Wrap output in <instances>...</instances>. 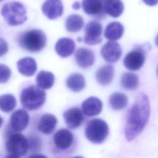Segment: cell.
Here are the masks:
<instances>
[{
	"label": "cell",
	"mask_w": 158,
	"mask_h": 158,
	"mask_svg": "<svg viewBox=\"0 0 158 158\" xmlns=\"http://www.w3.org/2000/svg\"><path fill=\"white\" fill-rule=\"evenodd\" d=\"M149 98L144 93H141L128 112L125 127V135L128 141H132L141 133L149 120Z\"/></svg>",
	"instance_id": "1"
},
{
	"label": "cell",
	"mask_w": 158,
	"mask_h": 158,
	"mask_svg": "<svg viewBox=\"0 0 158 158\" xmlns=\"http://www.w3.org/2000/svg\"><path fill=\"white\" fill-rule=\"evenodd\" d=\"M47 38L41 30L33 29L22 33L18 38V44L20 48L31 52L41 51L46 46Z\"/></svg>",
	"instance_id": "2"
},
{
	"label": "cell",
	"mask_w": 158,
	"mask_h": 158,
	"mask_svg": "<svg viewBox=\"0 0 158 158\" xmlns=\"http://www.w3.org/2000/svg\"><path fill=\"white\" fill-rule=\"evenodd\" d=\"M46 101V93L40 87L31 85L24 88L20 94L22 106L28 110H35L43 106Z\"/></svg>",
	"instance_id": "3"
},
{
	"label": "cell",
	"mask_w": 158,
	"mask_h": 158,
	"mask_svg": "<svg viewBox=\"0 0 158 158\" xmlns=\"http://www.w3.org/2000/svg\"><path fill=\"white\" fill-rule=\"evenodd\" d=\"M1 15L10 26H17L23 23L27 19L24 6L17 1L5 4L1 10Z\"/></svg>",
	"instance_id": "4"
},
{
	"label": "cell",
	"mask_w": 158,
	"mask_h": 158,
	"mask_svg": "<svg viewBox=\"0 0 158 158\" xmlns=\"http://www.w3.org/2000/svg\"><path fill=\"white\" fill-rule=\"evenodd\" d=\"M109 131V127L104 120L94 118L88 122L85 135L90 142L94 144H101L107 138Z\"/></svg>",
	"instance_id": "5"
},
{
	"label": "cell",
	"mask_w": 158,
	"mask_h": 158,
	"mask_svg": "<svg viewBox=\"0 0 158 158\" xmlns=\"http://www.w3.org/2000/svg\"><path fill=\"white\" fill-rule=\"evenodd\" d=\"M5 147L9 154L7 157H19L27 153L29 149V143L27 137L23 135L14 133L9 135Z\"/></svg>",
	"instance_id": "6"
},
{
	"label": "cell",
	"mask_w": 158,
	"mask_h": 158,
	"mask_svg": "<svg viewBox=\"0 0 158 158\" xmlns=\"http://www.w3.org/2000/svg\"><path fill=\"white\" fill-rule=\"evenodd\" d=\"M74 143L73 133L69 130L62 128L57 131L53 136L52 143L54 148L59 151L69 150Z\"/></svg>",
	"instance_id": "7"
},
{
	"label": "cell",
	"mask_w": 158,
	"mask_h": 158,
	"mask_svg": "<svg viewBox=\"0 0 158 158\" xmlns=\"http://www.w3.org/2000/svg\"><path fill=\"white\" fill-rule=\"evenodd\" d=\"M102 25L96 21L89 22L85 27L84 43L88 45H96L102 41Z\"/></svg>",
	"instance_id": "8"
},
{
	"label": "cell",
	"mask_w": 158,
	"mask_h": 158,
	"mask_svg": "<svg viewBox=\"0 0 158 158\" xmlns=\"http://www.w3.org/2000/svg\"><path fill=\"white\" fill-rule=\"evenodd\" d=\"M145 55L144 50L141 48L133 49L124 57L123 64L130 70H138L144 65L146 59Z\"/></svg>",
	"instance_id": "9"
},
{
	"label": "cell",
	"mask_w": 158,
	"mask_h": 158,
	"mask_svg": "<svg viewBox=\"0 0 158 158\" xmlns=\"http://www.w3.org/2000/svg\"><path fill=\"white\" fill-rule=\"evenodd\" d=\"M122 52V48L120 44L114 41H107L101 49V54L102 58L109 63L117 62L120 58Z\"/></svg>",
	"instance_id": "10"
},
{
	"label": "cell",
	"mask_w": 158,
	"mask_h": 158,
	"mask_svg": "<svg viewBox=\"0 0 158 158\" xmlns=\"http://www.w3.org/2000/svg\"><path fill=\"white\" fill-rule=\"evenodd\" d=\"M28 113L24 109H18L14 112L10 118V127L16 132L24 130L29 123Z\"/></svg>",
	"instance_id": "11"
},
{
	"label": "cell",
	"mask_w": 158,
	"mask_h": 158,
	"mask_svg": "<svg viewBox=\"0 0 158 158\" xmlns=\"http://www.w3.org/2000/svg\"><path fill=\"white\" fill-rule=\"evenodd\" d=\"M44 15L51 20L60 17L64 12V7L60 0H46L41 6Z\"/></svg>",
	"instance_id": "12"
},
{
	"label": "cell",
	"mask_w": 158,
	"mask_h": 158,
	"mask_svg": "<svg viewBox=\"0 0 158 158\" xmlns=\"http://www.w3.org/2000/svg\"><path fill=\"white\" fill-rule=\"evenodd\" d=\"M63 117L67 127L72 129L78 128L84 119L81 110L77 107H73L65 110Z\"/></svg>",
	"instance_id": "13"
},
{
	"label": "cell",
	"mask_w": 158,
	"mask_h": 158,
	"mask_svg": "<svg viewBox=\"0 0 158 158\" xmlns=\"http://www.w3.org/2000/svg\"><path fill=\"white\" fill-rule=\"evenodd\" d=\"M102 101L94 96L87 98L81 104L82 111L88 117H94L99 114L102 111Z\"/></svg>",
	"instance_id": "14"
},
{
	"label": "cell",
	"mask_w": 158,
	"mask_h": 158,
	"mask_svg": "<svg viewBox=\"0 0 158 158\" xmlns=\"http://www.w3.org/2000/svg\"><path fill=\"white\" fill-rule=\"evenodd\" d=\"M82 8L86 14L95 17H103L106 14L102 0H83Z\"/></svg>",
	"instance_id": "15"
},
{
	"label": "cell",
	"mask_w": 158,
	"mask_h": 158,
	"mask_svg": "<svg viewBox=\"0 0 158 158\" xmlns=\"http://www.w3.org/2000/svg\"><path fill=\"white\" fill-rule=\"evenodd\" d=\"M75 58L77 64L83 69L92 66L95 61L94 52L86 48H78L75 52Z\"/></svg>",
	"instance_id": "16"
},
{
	"label": "cell",
	"mask_w": 158,
	"mask_h": 158,
	"mask_svg": "<svg viewBox=\"0 0 158 158\" xmlns=\"http://www.w3.org/2000/svg\"><path fill=\"white\" fill-rule=\"evenodd\" d=\"M57 123L56 117L51 114H44L38 120L37 128L44 135H49L55 130Z\"/></svg>",
	"instance_id": "17"
},
{
	"label": "cell",
	"mask_w": 158,
	"mask_h": 158,
	"mask_svg": "<svg viewBox=\"0 0 158 158\" xmlns=\"http://www.w3.org/2000/svg\"><path fill=\"white\" fill-rule=\"evenodd\" d=\"M75 48L74 41L70 38H61L55 44L56 53L62 57H67L73 52Z\"/></svg>",
	"instance_id": "18"
},
{
	"label": "cell",
	"mask_w": 158,
	"mask_h": 158,
	"mask_svg": "<svg viewBox=\"0 0 158 158\" xmlns=\"http://www.w3.org/2000/svg\"><path fill=\"white\" fill-rule=\"evenodd\" d=\"M17 67L19 72L26 77L33 76L37 70V64L35 60L30 57L20 59L17 63Z\"/></svg>",
	"instance_id": "19"
},
{
	"label": "cell",
	"mask_w": 158,
	"mask_h": 158,
	"mask_svg": "<svg viewBox=\"0 0 158 158\" xmlns=\"http://www.w3.org/2000/svg\"><path fill=\"white\" fill-rule=\"evenodd\" d=\"M114 75V69L111 65H104L96 72V80L98 83L106 86L111 83Z\"/></svg>",
	"instance_id": "20"
},
{
	"label": "cell",
	"mask_w": 158,
	"mask_h": 158,
	"mask_svg": "<svg viewBox=\"0 0 158 158\" xmlns=\"http://www.w3.org/2000/svg\"><path fill=\"white\" fill-rule=\"evenodd\" d=\"M124 31V28L118 22H112L109 23L104 31V36L110 41H116L120 39Z\"/></svg>",
	"instance_id": "21"
},
{
	"label": "cell",
	"mask_w": 158,
	"mask_h": 158,
	"mask_svg": "<svg viewBox=\"0 0 158 158\" xmlns=\"http://www.w3.org/2000/svg\"><path fill=\"white\" fill-rule=\"evenodd\" d=\"M67 86L73 92H80L86 86L85 77L79 73H73L70 75L66 80Z\"/></svg>",
	"instance_id": "22"
},
{
	"label": "cell",
	"mask_w": 158,
	"mask_h": 158,
	"mask_svg": "<svg viewBox=\"0 0 158 158\" xmlns=\"http://www.w3.org/2000/svg\"><path fill=\"white\" fill-rule=\"evenodd\" d=\"M104 10L106 14L116 18L123 13L124 6L121 0H107L104 2Z\"/></svg>",
	"instance_id": "23"
},
{
	"label": "cell",
	"mask_w": 158,
	"mask_h": 158,
	"mask_svg": "<svg viewBox=\"0 0 158 158\" xmlns=\"http://www.w3.org/2000/svg\"><path fill=\"white\" fill-rule=\"evenodd\" d=\"M54 75L52 72L41 70L38 72L36 77V83L42 89H49L54 85Z\"/></svg>",
	"instance_id": "24"
},
{
	"label": "cell",
	"mask_w": 158,
	"mask_h": 158,
	"mask_svg": "<svg viewBox=\"0 0 158 158\" xmlns=\"http://www.w3.org/2000/svg\"><path fill=\"white\" fill-rule=\"evenodd\" d=\"M84 25V20L81 16L78 14L69 15L65 20V26L66 30L69 32L75 33L79 31Z\"/></svg>",
	"instance_id": "25"
},
{
	"label": "cell",
	"mask_w": 158,
	"mask_h": 158,
	"mask_svg": "<svg viewBox=\"0 0 158 158\" xmlns=\"http://www.w3.org/2000/svg\"><path fill=\"white\" fill-rule=\"evenodd\" d=\"M109 104L113 109L121 110L127 106L128 98L124 93L115 92L110 96Z\"/></svg>",
	"instance_id": "26"
},
{
	"label": "cell",
	"mask_w": 158,
	"mask_h": 158,
	"mask_svg": "<svg viewBox=\"0 0 158 158\" xmlns=\"http://www.w3.org/2000/svg\"><path fill=\"white\" fill-rule=\"evenodd\" d=\"M120 83L122 86L127 90L135 89L139 85L138 77L131 72H126L122 76Z\"/></svg>",
	"instance_id": "27"
},
{
	"label": "cell",
	"mask_w": 158,
	"mask_h": 158,
	"mask_svg": "<svg viewBox=\"0 0 158 158\" xmlns=\"http://www.w3.org/2000/svg\"><path fill=\"white\" fill-rule=\"evenodd\" d=\"M17 101L14 96L5 94L0 96V110L7 113L11 112L16 106Z\"/></svg>",
	"instance_id": "28"
},
{
	"label": "cell",
	"mask_w": 158,
	"mask_h": 158,
	"mask_svg": "<svg viewBox=\"0 0 158 158\" xmlns=\"http://www.w3.org/2000/svg\"><path fill=\"white\" fill-rule=\"evenodd\" d=\"M11 70L4 64H0V83H6L10 78Z\"/></svg>",
	"instance_id": "29"
},
{
	"label": "cell",
	"mask_w": 158,
	"mask_h": 158,
	"mask_svg": "<svg viewBox=\"0 0 158 158\" xmlns=\"http://www.w3.org/2000/svg\"><path fill=\"white\" fill-rule=\"evenodd\" d=\"M28 143L29 149H30L32 151H38V149H40L41 148V141L38 137L31 136Z\"/></svg>",
	"instance_id": "30"
},
{
	"label": "cell",
	"mask_w": 158,
	"mask_h": 158,
	"mask_svg": "<svg viewBox=\"0 0 158 158\" xmlns=\"http://www.w3.org/2000/svg\"><path fill=\"white\" fill-rule=\"evenodd\" d=\"M8 52V44L2 38H0V57L4 56Z\"/></svg>",
	"instance_id": "31"
},
{
	"label": "cell",
	"mask_w": 158,
	"mask_h": 158,
	"mask_svg": "<svg viewBox=\"0 0 158 158\" xmlns=\"http://www.w3.org/2000/svg\"><path fill=\"white\" fill-rule=\"evenodd\" d=\"M143 2L148 6H153L158 3V0H143Z\"/></svg>",
	"instance_id": "32"
},
{
	"label": "cell",
	"mask_w": 158,
	"mask_h": 158,
	"mask_svg": "<svg viewBox=\"0 0 158 158\" xmlns=\"http://www.w3.org/2000/svg\"><path fill=\"white\" fill-rule=\"evenodd\" d=\"M80 7H81V4H80V2H74V3L72 4V7H73V9H75V10H78V9H80Z\"/></svg>",
	"instance_id": "33"
},
{
	"label": "cell",
	"mask_w": 158,
	"mask_h": 158,
	"mask_svg": "<svg viewBox=\"0 0 158 158\" xmlns=\"http://www.w3.org/2000/svg\"><path fill=\"white\" fill-rule=\"evenodd\" d=\"M155 43H156V46L158 47V34L156 38V40H155Z\"/></svg>",
	"instance_id": "34"
},
{
	"label": "cell",
	"mask_w": 158,
	"mask_h": 158,
	"mask_svg": "<svg viewBox=\"0 0 158 158\" xmlns=\"http://www.w3.org/2000/svg\"><path fill=\"white\" fill-rule=\"evenodd\" d=\"M2 123H3V119H2V118L0 116V128H1V127L2 126Z\"/></svg>",
	"instance_id": "35"
},
{
	"label": "cell",
	"mask_w": 158,
	"mask_h": 158,
	"mask_svg": "<svg viewBox=\"0 0 158 158\" xmlns=\"http://www.w3.org/2000/svg\"><path fill=\"white\" fill-rule=\"evenodd\" d=\"M77 39H78V40H77L78 41H79V42H81V37H78Z\"/></svg>",
	"instance_id": "36"
},
{
	"label": "cell",
	"mask_w": 158,
	"mask_h": 158,
	"mask_svg": "<svg viewBox=\"0 0 158 158\" xmlns=\"http://www.w3.org/2000/svg\"><path fill=\"white\" fill-rule=\"evenodd\" d=\"M157 77H158V66L157 67Z\"/></svg>",
	"instance_id": "37"
},
{
	"label": "cell",
	"mask_w": 158,
	"mask_h": 158,
	"mask_svg": "<svg viewBox=\"0 0 158 158\" xmlns=\"http://www.w3.org/2000/svg\"><path fill=\"white\" fill-rule=\"evenodd\" d=\"M106 1H107V0H102V1L103 2H105Z\"/></svg>",
	"instance_id": "38"
},
{
	"label": "cell",
	"mask_w": 158,
	"mask_h": 158,
	"mask_svg": "<svg viewBox=\"0 0 158 158\" xmlns=\"http://www.w3.org/2000/svg\"><path fill=\"white\" fill-rule=\"evenodd\" d=\"M3 1V0H0V1Z\"/></svg>",
	"instance_id": "39"
}]
</instances>
